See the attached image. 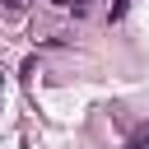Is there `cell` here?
Returning a JSON list of instances; mask_svg holds the SVG:
<instances>
[{
	"instance_id": "7a4b0ae2",
	"label": "cell",
	"mask_w": 149,
	"mask_h": 149,
	"mask_svg": "<svg viewBox=\"0 0 149 149\" xmlns=\"http://www.w3.org/2000/svg\"><path fill=\"white\" fill-rule=\"evenodd\" d=\"M65 5H70V9H74V14H79V9H84V5H88V0H65Z\"/></svg>"
},
{
	"instance_id": "6da1fadb",
	"label": "cell",
	"mask_w": 149,
	"mask_h": 149,
	"mask_svg": "<svg viewBox=\"0 0 149 149\" xmlns=\"http://www.w3.org/2000/svg\"><path fill=\"white\" fill-rule=\"evenodd\" d=\"M144 144H149V130H140V135H135V140H130L126 149H144Z\"/></svg>"
}]
</instances>
